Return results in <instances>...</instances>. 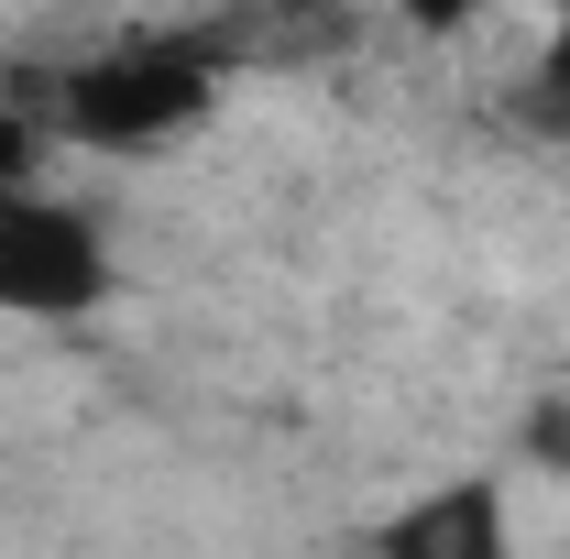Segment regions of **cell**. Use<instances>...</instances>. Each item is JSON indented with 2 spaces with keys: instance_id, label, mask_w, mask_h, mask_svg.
Wrapping results in <instances>:
<instances>
[{
  "instance_id": "obj_1",
  "label": "cell",
  "mask_w": 570,
  "mask_h": 559,
  "mask_svg": "<svg viewBox=\"0 0 570 559\" xmlns=\"http://www.w3.org/2000/svg\"><path fill=\"white\" fill-rule=\"evenodd\" d=\"M219 99L209 45L187 33H121L99 45L88 67L56 77V143H88V154H154V143L198 133Z\"/></svg>"
},
{
  "instance_id": "obj_2",
  "label": "cell",
  "mask_w": 570,
  "mask_h": 559,
  "mask_svg": "<svg viewBox=\"0 0 570 559\" xmlns=\"http://www.w3.org/2000/svg\"><path fill=\"white\" fill-rule=\"evenodd\" d=\"M99 307H110V231L56 187H11L0 198V318L77 330Z\"/></svg>"
},
{
  "instance_id": "obj_5",
  "label": "cell",
  "mask_w": 570,
  "mask_h": 559,
  "mask_svg": "<svg viewBox=\"0 0 570 559\" xmlns=\"http://www.w3.org/2000/svg\"><path fill=\"white\" fill-rule=\"evenodd\" d=\"M549 77H560V88H570V11H560V22H549Z\"/></svg>"
},
{
  "instance_id": "obj_4",
  "label": "cell",
  "mask_w": 570,
  "mask_h": 559,
  "mask_svg": "<svg viewBox=\"0 0 570 559\" xmlns=\"http://www.w3.org/2000/svg\"><path fill=\"white\" fill-rule=\"evenodd\" d=\"M45 154H56V99L33 110L22 88H0V198L11 187H45Z\"/></svg>"
},
{
  "instance_id": "obj_6",
  "label": "cell",
  "mask_w": 570,
  "mask_h": 559,
  "mask_svg": "<svg viewBox=\"0 0 570 559\" xmlns=\"http://www.w3.org/2000/svg\"><path fill=\"white\" fill-rule=\"evenodd\" d=\"M560 450H570V428H560Z\"/></svg>"
},
{
  "instance_id": "obj_3",
  "label": "cell",
  "mask_w": 570,
  "mask_h": 559,
  "mask_svg": "<svg viewBox=\"0 0 570 559\" xmlns=\"http://www.w3.org/2000/svg\"><path fill=\"white\" fill-rule=\"evenodd\" d=\"M373 559H515V504H504L494 472L417 483L384 527H373Z\"/></svg>"
}]
</instances>
